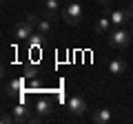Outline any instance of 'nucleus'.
Returning a JSON list of instances; mask_svg holds the SVG:
<instances>
[{
	"label": "nucleus",
	"mask_w": 133,
	"mask_h": 124,
	"mask_svg": "<svg viewBox=\"0 0 133 124\" xmlns=\"http://www.w3.org/2000/svg\"><path fill=\"white\" fill-rule=\"evenodd\" d=\"M60 16H62V20H64L66 24L76 27V24L82 20V16H84V9H82V5L78 2V0H76V2H66V7L62 9Z\"/></svg>",
	"instance_id": "obj_1"
},
{
	"label": "nucleus",
	"mask_w": 133,
	"mask_h": 124,
	"mask_svg": "<svg viewBox=\"0 0 133 124\" xmlns=\"http://www.w3.org/2000/svg\"><path fill=\"white\" fill-rule=\"evenodd\" d=\"M131 38H133L131 31H127V29H122V27H115L109 33V44L113 49H124V47H129Z\"/></svg>",
	"instance_id": "obj_2"
},
{
	"label": "nucleus",
	"mask_w": 133,
	"mask_h": 124,
	"mask_svg": "<svg viewBox=\"0 0 133 124\" xmlns=\"http://www.w3.org/2000/svg\"><path fill=\"white\" fill-rule=\"evenodd\" d=\"M31 120V109H27L24 104H16L14 106V122L16 124H29Z\"/></svg>",
	"instance_id": "obj_3"
},
{
	"label": "nucleus",
	"mask_w": 133,
	"mask_h": 124,
	"mask_svg": "<svg viewBox=\"0 0 133 124\" xmlns=\"http://www.w3.org/2000/svg\"><path fill=\"white\" fill-rule=\"evenodd\" d=\"M69 111H71L73 115H82L87 111V102H84V98L82 95H73V98H69Z\"/></svg>",
	"instance_id": "obj_4"
},
{
	"label": "nucleus",
	"mask_w": 133,
	"mask_h": 124,
	"mask_svg": "<svg viewBox=\"0 0 133 124\" xmlns=\"http://www.w3.org/2000/svg\"><path fill=\"white\" fill-rule=\"evenodd\" d=\"M31 31H33V27L24 20V22H20V24H16V29H14V38H18V40H29L31 38Z\"/></svg>",
	"instance_id": "obj_5"
},
{
	"label": "nucleus",
	"mask_w": 133,
	"mask_h": 124,
	"mask_svg": "<svg viewBox=\"0 0 133 124\" xmlns=\"http://www.w3.org/2000/svg\"><path fill=\"white\" fill-rule=\"evenodd\" d=\"M109 18H111V22H113L115 24V27H124V24H127L129 22V20H131V18H129V13H127V9H115V11H111V13H109Z\"/></svg>",
	"instance_id": "obj_6"
},
{
	"label": "nucleus",
	"mask_w": 133,
	"mask_h": 124,
	"mask_svg": "<svg viewBox=\"0 0 133 124\" xmlns=\"http://www.w3.org/2000/svg\"><path fill=\"white\" fill-rule=\"evenodd\" d=\"M111 118H113V115H111V109H98L93 113V122L95 124H109Z\"/></svg>",
	"instance_id": "obj_7"
},
{
	"label": "nucleus",
	"mask_w": 133,
	"mask_h": 124,
	"mask_svg": "<svg viewBox=\"0 0 133 124\" xmlns=\"http://www.w3.org/2000/svg\"><path fill=\"white\" fill-rule=\"evenodd\" d=\"M36 113H40L42 118H49V115H51V102H49L47 98H40V100L36 102Z\"/></svg>",
	"instance_id": "obj_8"
},
{
	"label": "nucleus",
	"mask_w": 133,
	"mask_h": 124,
	"mask_svg": "<svg viewBox=\"0 0 133 124\" xmlns=\"http://www.w3.org/2000/svg\"><path fill=\"white\" fill-rule=\"evenodd\" d=\"M58 7H60V2L58 0H47L44 2V18H49V20H56V16H58Z\"/></svg>",
	"instance_id": "obj_9"
},
{
	"label": "nucleus",
	"mask_w": 133,
	"mask_h": 124,
	"mask_svg": "<svg viewBox=\"0 0 133 124\" xmlns=\"http://www.w3.org/2000/svg\"><path fill=\"white\" fill-rule=\"evenodd\" d=\"M124 71H127V62H124V60H111L109 62V73H113V75H122Z\"/></svg>",
	"instance_id": "obj_10"
},
{
	"label": "nucleus",
	"mask_w": 133,
	"mask_h": 124,
	"mask_svg": "<svg viewBox=\"0 0 133 124\" xmlns=\"http://www.w3.org/2000/svg\"><path fill=\"white\" fill-rule=\"evenodd\" d=\"M111 18L109 16H102V18L95 22V33H109V29H111Z\"/></svg>",
	"instance_id": "obj_11"
},
{
	"label": "nucleus",
	"mask_w": 133,
	"mask_h": 124,
	"mask_svg": "<svg viewBox=\"0 0 133 124\" xmlns=\"http://www.w3.org/2000/svg\"><path fill=\"white\" fill-rule=\"evenodd\" d=\"M42 42H44V33H40V31L29 38V44H31V47H42Z\"/></svg>",
	"instance_id": "obj_12"
},
{
	"label": "nucleus",
	"mask_w": 133,
	"mask_h": 124,
	"mask_svg": "<svg viewBox=\"0 0 133 124\" xmlns=\"http://www.w3.org/2000/svg\"><path fill=\"white\" fill-rule=\"evenodd\" d=\"M38 31H40V33H49V31H51V20H49V18H42V20L38 22Z\"/></svg>",
	"instance_id": "obj_13"
},
{
	"label": "nucleus",
	"mask_w": 133,
	"mask_h": 124,
	"mask_svg": "<svg viewBox=\"0 0 133 124\" xmlns=\"http://www.w3.org/2000/svg\"><path fill=\"white\" fill-rule=\"evenodd\" d=\"M22 84H24L22 80H11L9 82V93H18V91L22 89Z\"/></svg>",
	"instance_id": "obj_14"
},
{
	"label": "nucleus",
	"mask_w": 133,
	"mask_h": 124,
	"mask_svg": "<svg viewBox=\"0 0 133 124\" xmlns=\"http://www.w3.org/2000/svg\"><path fill=\"white\" fill-rule=\"evenodd\" d=\"M24 75L27 78H36L38 75V67H36V64H27V67H24Z\"/></svg>",
	"instance_id": "obj_15"
},
{
	"label": "nucleus",
	"mask_w": 133,
	"mask_h": 124,
	"mask_svg": "<svg viewBox=\"0 0 133 124\" xmlns=\"http://www.w3.org/2000/svg\"><path fill=\"white\" fill-rule=\"evenodd\" d=\"M0 122H2V124H11V122H14V115H9V113H2Z\"/></svg>",
	"instance_id": "obj_16"
},
{
	"label": "nucleus",
	"mask_w": 133,
	"mask_h": 124,
	"mask_svg": "<svg viewBox=\"0 0 133 124\" xmlns=\"http://www.w3.org/2000/svg\"><path fill=\"white\" fill-rule=\"evenodd\" d=\"M27 22L31 24V27H38V22H40V18H38V16H29V18H27Z\"/></svg>",
	"instance_id": "obj_17"
},
{
	"label": "nucleus",
	"mask_w": 133,
	"mask_h": 124,
	"mask_svg": "<svg viewBox=\"0 0 133 124\" xmlns=\"http://www.w3.org/2000/svg\"><path fill=\"white\" fill-rule=\"evenodd\" d=\"M127 13H129V18L133 20V2H129V7H127Z\"/></svg>",
	"instance_id": "obj_18"
},
{
	"label": "nucleus",
	"mask_w": 133,
	"mask_h": 124,
	"mask_svg": "<svg viewBox=\"0 0 133 124\" xmlns=\"http://www.w3.org/2000/svg\"><path fill=\"white\" fill-rule=\"evenodd\" d=\"M100 5H102V7H104V9H107V7L111 5V0H100Z\"/></svg>",
	"instance_id": "obj_19"
},
{
	"label": "nucleus",
	"mask_w": 133,
	"mask_h": 124,
	"mask_svg": "<svg viewBox=\"0 0 133 124\" xmlns=\"http://www.w3.org/2000/svg\"><path fill=\"white\" fill-rule=\"evenodd\" d=\"M131 33H133V20H131Z\"/></svg>",
	"instance_id": "obj_20"
},
{
	"label": "nucleus",
	"mask_w": 133,
	"mask_h": 124,
	"mask_svg": "<svg viewBox=\"0 0 133 124\" xmlns=\"http://www.w3.org/2000/svg\"><path fill=\"white\" fill-rule=\"evenodd\" d=\"M64 2H76V0H64Z\"/></svg>",
	"instance_id": "obj_21"
}]
</instances>
